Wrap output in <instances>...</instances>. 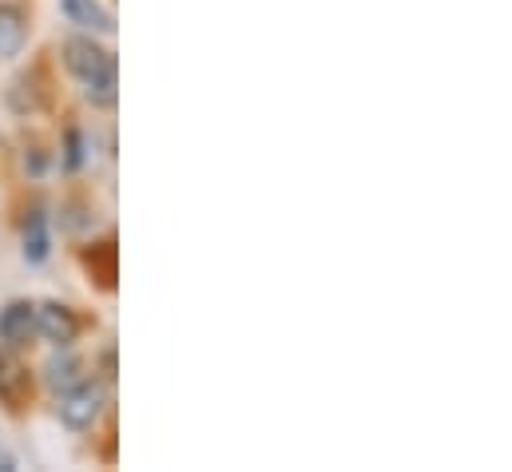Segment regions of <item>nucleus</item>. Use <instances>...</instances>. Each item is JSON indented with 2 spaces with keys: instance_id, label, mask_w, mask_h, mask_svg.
<instances>
[{
  "instance_id": "8",
  "label": "nucleus",
  "mask_w": 512,
  "mask_h": 472,
  "mask_svg": "<svg viewBox=\"0 0 512 472\" xmlns=\"http://www.w3.org/2000/svg\"><path fill=\"white\" fill-rule=\"evenodd\" d=\"M64 4V16L84 28V32H96V36H108L116 24H112V12L100 4V0H60Z\"/></svg>"
},
{
  "instance_id": "9",
  "label": "nucleus",
  "mask_w": 512,
  "mask_h": 472,
  "mask_svg": "<svg viewBox=\"0 0 512 472\" xmlns=\"http://www.w3.org/2000/svg\"><path fill=\"white\" fill-rule=\"evenodd\" d=\"M44 377H48V385L56 389V393H68L72 385H80L84 381V361L76 354H56L48 365H44Z\"/></svg>"
},
{
  "instance_id": "5",
  "label": "nucleus",
  "mask_w": 512,
  "mask_h": 472,
  "mask_svg": "<svg viewBox=\"0 0 512 472\" xmlns=\"http://www.w3.org/2000/svg\"><path fill=\"white\" fill-rule=\"evenodd\" d=\"M32 338H36V302H24V298L8 302L0 310V346L20 354L24 346H32Z\"/></svg>"
},
{
  "instance_id": "1",
  "label": "nucleus",
  "mask_w": 512,
  "mask_h": 472,
  "mask_svg": "<svg viewBox=\"0 0 512 472\" xmlns=\"http://www.w3.org/2000/svg\"><path fill=\"white\" fill-rule=\"evenodd\" d=\"M104 405H108V389H104L100 381H88V377H84L80 385H72L68 393H60V421H64L68 429L84 433V429H92V425L100 421Z\"/></svg>"
},
{
  "instance_id": "4",
  "label": "nucleus",
  "mask_w": 512,
  "mask_h": 472,
  "mask_svg": "<svg viewBox=\"0 0 512 472\" xmlns=\"http://www.w3.org/2000/svg\"><path fill=\"white\" fill-rule=\"evenodd\" d=\"M36 334L44 342H52L56 350H72V342L80 338V318L64 302H40L36 306Z\"/></svg>"
},
{
  "instance_id": "7",
  "label": "nucleus",
  "mask_w": 512,
  "mask_h": 472,
  "mask_svg": "<svg viewBox=\"0 0 512 472\" xmlns=\"http://www.w3.org/2000/svg\"><path fill=\"white\" fill-rule=\"evenodd\" d=\"M28 12L16 4H0V60L20 56V48L28 44Z\"/></svg>"
},
{
  "instance_id": "2",
  "label": "nucleus",
  "mask_w": 512,
  "mask_h": 472,
  "mask_svg": "<svg viewBox=\"0 0 512 472\" xmlns=\"http://www.w3.org/2000/svg\"><path fill=\"white\" fill-rule=\"evenodd\" d=\"M64 64H68V72H72L80 84L116 76V56H112L104 44H96L92 36H72V40H64Z\"/></svg>"
},
{
  "instance_id": "10",
  "label": "nucleus",
  "mask_w": 512,
  "mask_h": 472,
  "mask_svg": "<svg viewBox=\"0 0 512 472\" xmlns=\"http://www.w3.org/2000/svg\"><path fill=\"white\" fill-rule=\"evenodd\" d=\"M48 250H52L48 219H44L40 211H32V215H28V223H24V258H28L32 266H40V262L48 258Z\"/></svg>"
},
{
  "instance_id": "3",
  "label": "nucleus",
  "mask_w": 512,
  "mask_h": 472,
  "mask_svg": "<svg viewBox=\"0 0 512 472\" xmlns=\"http://www.w3.org/2000/svg\"><path fill=\"white\" fill-rule=\"evenodd\" d=\"M32 401V373L28 365L16 357V350L0 346V405L8 413H24Z\"/></svg>"
},
{
  "instance_id": "11",
  "label": "nucleus",
  "mask_w": 512,
  "mask_h": 472,
  "mask_svg": "<svg viewBox=\"0 0 512 472\" xmlns=\"http://www.w3.org/2000/svg\"><path fill=\"white\" fill-rule=\"evenodd\" d=\"M64 163H68V171H76L84 163V139H80V131H68V155H64Z\"/></svg>"
},
{
  "instance_id": "6",
  "label": "nucleus",
  "mask_w": 512,
  "mask_h": 472,
  "mask_svg": "<svg viewBox=\"0 0 512 472\" xmlns=\"http://www.w3.org/2000/svg\"><path fill=\"white\" fill-rule=\"evenodd\" d=\"M44 104H48V92H44L40 72H24V76L12 80V88H8V108H12L16 116H36Z\"/></svg>"
}]
</instances>
